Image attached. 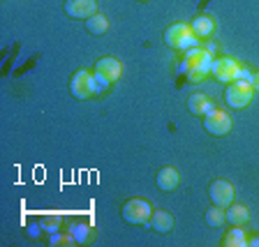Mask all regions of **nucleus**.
<instances>
[{
	"mask_svg": "<svg viewBox=\"0 0 259 247\" xmlns=\"http://www.w3.org/2000/svg\"><path fill=\"white\" fill-rule=\"evenodd\" d=\"M86 30L91 32V35H104V32L109 30V19L97 12L91 19H86Z\"/></svg>",
	"mask_w": 259,
	"mask_h": 247,
	"instance_id": "17",
	"label": "nucleus"
},
{
	"mask_svg": "<svg viewBox=\"0 0 259 247\" xmlns=\"http://www.w3.org/2000/svg\"><path fill=\"white\" fill-rule=\"evenodd\" d=\"M146 226H151L153 231L157 233H169L174 229V215L167 210H155L151 215V220L146 222Z\"/></svg>",
	"mask_w": 259,
	"mask_h": 247,
	"instance_id": "13",
	"label": "nucleus"
},
{
	"mask_svg": "<svg viewBox=\"0 0 259 247\" xmlns=\"http://www.w3.org/2000/svg\"><path fill=\"white\" fill-rule=\"evenodd\" d=\"M232 116L222 109H210L204 116V129L210 136H225L232 132Z\"/></svg>",
	"mask_w": 259,
	"mask_h": 247,
	"instance_id": "7",
	"label": "nucleus"
},
{
	"mask_svg": "<svg viewBox=\"0 0 259 247\" xmlns=\"http://www.w3.org/2000/svg\"><path fill=\"white\" fill-rule=\"evenodd\" d=\"M141 3H146V0H141Z\"/></svg>",
	"mask_w": 259,
	"mask_h": 247,
	"instance_id": "26",
	"label": "nucleus"
},
{
	"mask_svg": "<svg viewBox=\"0 0 259 247\" xmlns=\"http://www.w3.org/2000/svg\"><path fill=\"white\" fill-rule=\"evenodd\" d=\"M208 196L210 201L215 206H222V208H227V206L234 204V196H236V192H234V185L229 183V180H225V178H218V180H213L208 187Z\"/></svg>",
	"mask_w": 259,
	"mask_h": 247,
	"instance_id": "8",
	"label": "nucleus"
},
{
	"mask_svg": "<svg viewBox=\"0 0 259 247\" xmlns=\"http://www.w3.org/2000/svg\"><path fill=\"white\" fill-rule=\"evenodd\" d=\"M153 215V208L151 204L146 199H127L123 204V208H120V217H123V222H127V224H146V222L151 220Z\"/></svg>",
	"mask_w": 259,
	"mask_h": 247,
	"instance_id": "4",
	"label": "nucleus"
},
{
	"mask_svg": "<svg viewBox=\"0 0 259 247\" xmlns=\"http://www.w3.org/2000/svg\"><path fill=\"white\" fill-rule=\"evenodd\" d=\"M70 233L76 240V245H83V242H88L93 238V226L86 224V222H74V224L70 226Z\"/></svg>",
	"mask_w": 259,
	"mask_h": 247,
	"instance_id": "18",
	"label": "nucleus"
},
{
	"mask_svg": "<svg viewBox=\"0 0 259 247\" xmlns=\"http://www.w3.org/2000/svg\"><path fill=\"white\" fill-rule=\"evenodd\" d=\"M37 224H39V229H44V231L56 233L60 229V224H63V217L56 215V213H54V215H42Z\"/></svg>",
	"mask_w": 259,
	"mask_h": 247,
	"instance_id": "20",
	"label": "nucleus"
},
{
	"mask_svg": "<svg viewBox=\"0 0 259 247\" xmlns=\"http://www.w3.org/2000/svg\"><path fill=\"white\" fill-rule=\"evenodd\" d=\"M49 245L51 247H58V245H76V240L74 238H72V233H51V240H49Z\"/></svg>",
	"mask_w": 259,
	"mask_h": 247,
	"instance_id": "21",
	"label": "nucleus"
},
{
	"mask_svg": "<svg viewBox=\"0 0 259 247\" xmlns=\"http://www.w3.org/2000/svg\"><path fill=\"white\" fill-rule=\"evenodd\" d=\"M252 74L254 72L250 70V67H245V65H241V67H238V72H236V81H252Z\"/></svg>",
	"mask_w": 259,
	"mask_h": 247,
	"instance_id": "23",
	"label": "nucleus"
},
{
	"mask_svg": "<svg viewBox=\"0 0 259 247\" xmlns=\"http://www.w3.org/2000/svg\"><path fill=\"white\" fill-rule=\"evenodd\" d=\"M210 109H215L213 107V100H210L208 95H204V92H194V95L188 97V111L194 113V116H201V118H204Z\"/></svg>",
	"mask_w": 259,
	"mask_h": 247,
	"instance_id": "14",
	"label": "nucleus"
},
{
	"mask_svg": "<svg viewBox=\"0 0 259 247\" xmlns=\"http://www.w3.org/2000/svg\"><path fill=\"white\" fill-rule=\"evenodd\" d=\"M65 14L70 19H91L97 14V0H65Z\"/></svg>",
	"mask_w": 259,
	"mask_h": 247,
	"instance_id": "10",
	"label": "nucleus"
},
{
	"mask_svg": "<svg viewBox=\"0 0 259 247\" xmlns=\"http://www.w3.org/2000/svg\"><path fill=\"white\" fill-rule=\"evenodd\" d=\"M190 28H192V32L199 39H208V37H213V32H215V21H213V16H208V14H199L190 21Z\"/></svg>",
	"mask_w": 259,
	"mask_h": 247,
	"instance_id": "11",
	"label": "nucleus"
},
{
	"mask_svg": "<svg viewBox=\"0 0 259 247\" xmlns=\"http://www.w3.org/2000/svg\"><path fill=\"white\" fill-rule=\"evenodd\" d=\"M250 86H252L254 90H259V72H254V74H252V81H250Z\"/></svg>",
	"mask_w": 259,
	"mask_h": 247,
	"instance_id": "24",
	"label": "nucleus"
},
{
	"mask_svg": "<svg viewBox=\"0 0 259 247\" xmlns=\"http://www.w3.org/2000/svg\"><path fill=\"white\" fill-rule=\"evenodd\" d=\"M248 245H250V247H259V236H252V238H248Z\"/></svg>",
	"mask_w": 259,
	"mask_h": 247,
	"instance_id": "25",
	"label": "nucleus"
},
{
	"mask_svg": "<svg viewBox=\"0 0 259 247\" xmlns=\"http://www.w3.org/2000/svg\"><path fill=\"white\" fill-rule=\"evenodd\" d=\"M164 44L176 51H188V48L199 46V37L192 32L190 23H171L164 30Z\"/></svg>",
	"mask_w": 259,
	"mask_h": 247,
	"instance_id": "1",
	"label": "nucleus"
},
{
	"mask_svg": "<svg viewBox=\"0 0 259 247\" xmlns=\"http://www.w3.org/2000/svg\"><path fill=\"white\" fill-rule=\"evenodd\" d=\"M155 183H157V189H162V192H174L178 187V183H181V176H178V171L174 167H162L157 171Z\"/></svg>",
	"mask_w": 259,
	"mask_h": 247,
	"instance_id": "12",
	"label": "nucleus"
},
{
	"mask_svg": "<svg viewBox=\"0 0 259 247\" xmlns=\"http://www.w3.org/2000/svg\"><path fill=\"white\" fill-rule=\"evenodd\" d=\"M225 247H248V236L243 231V226H232L222 238Z\"/></svg>",
	"mask_w": 259,
	"mask_h": 247,
	"instance_id": "16",
	"label": "nucleus"
},
{
	"mask_svg": "<svg viewBox=\"0 0 259 247\" xmlns=\"http://www.w3.org/2000/svg\"><path fill=\"white\" fill-rule=\"evenodd\" d=\"M70 92H72L74 100H88V97L97 95V92H102V90H100V86H97L93 72L79 70V72H74L72 79H70Z\"/></svg>",
	"mask_w": 259,
	"mask_h": 247,
	"instance_id": "3",
	"label": "nucleus"
},
{
	"mask_svg": "<svg viewBox=\"0 0 259 247\" xmlns=\"http://www.w3.org/2000/svg\"><path fill=\"white\" fill-rule=\"evenodd\" d=\"M185 76H188L190 83H201V81L208 76V72H204V70H190V72H185Z\"/></svg>",
	"mask_w": 259,
	"mask_h": 247,
	"instance_id": "22",
	"label": "nucleus"
},
{
	"mask_svg": "<svg viewBox=\"0 0 259 247\" xmlns=\"http://www.w3.org/2000/svg\"><path fill=\"white\" fill-rule=\"evenodd\" d=\"M254 88L250 86L248 81H232L225 90V102L227 107L232 109H245L250 102H252Z\"/></svg>",
	"mask_w": 259,
	"mask_h": 247,
	"instance_id": "5",
	"label": "nucleus"
},
{
	"mask_svg": "<svg viewBox=\"0 0 259 247\" xmlns=\"http://www.w3.org/2000/svg\"><path fill=\"white\" fill-rule=\"evenodd\" d=\"M213 54L208 48H201V46H194L188 48L183 56V65H181V72H190V70H204L210 74V67H213Z\"/></svg>",
	"mask_w": 259,
	"mask_h": 247,
	"instance_id": "6",
	"label": "nucleus"
},
{
	"mask_svg": "<svg viewBox=\"0 0 259 247\" xmlns=\"http://www.w3.org/2000/svg\"><path fill=\"white\" fill-rule=\"evenodd\" d=\"M93 74H95L100 90H104V88H109L111 83H116L123 76V63L118 58H113V56H104V58H100L95 63V72Z\"/></svg>",
	"mask_w": 259,
	"mask_h": 247,
	"instance_id": "2",
	"label": "nucleus"
},
{
	"mask_svg": "<svg viewBox=\"0 0 259 247\" xmlns=\"http://www.w3.org/2000/svg\"><path fill=\"white\" fill-rule=\"evenodd\" d=\"M241 65L234 58H215L213 60V67H210V74L215 76L220 83H232L236 81V72Z\"/></svg>",
	"mask_w": 259,
	"mask_h": 247,
	"instance_id": "9",
	"label": "nucleus"
},
{
	"mask_svg": "<svg viewBox=\"0 0 259 247\" xmlns=\"http://www.w3.org/2000/svg\"><path fill=\"white\" fill-rule=\"evenodd\" d=\"M204 220H206V224L208 226H222L225 224V220H227V210L222 208V206H210V208H206V215H204Z\"/></svg>",
	"mask_w": 259,
	"mask_h": 247,
	"instance_id": "19",
	"label": "nucleus"
},
{
	"mask_svg": "<svg viewBox=\"0 0 259 247\" xmlns=\"http://www.w3.org/2000/svg\"><path fill=\"white\" fill-rule=\"evenodd\" d=\"M250 220V210L243 204H232L227 206V222L232 226H245Z\"/></svg>",
	"mask_w": 259,
	"mask_h": 247,
	"instance_id": "15",
	"label": "nucleus"
}]
</instances>
